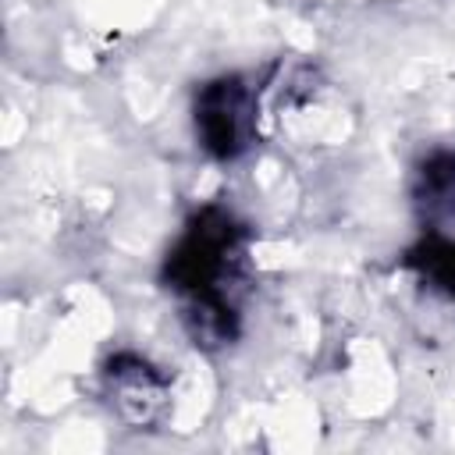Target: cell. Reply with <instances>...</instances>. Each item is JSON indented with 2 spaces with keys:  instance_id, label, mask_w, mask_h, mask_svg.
I'll list each match as a JSON object with an SVG mask.
<instances>
[{
  "instance_id": "6da1fadb",
  "label": "cell",
  "mask_w": 455,
  "mask_h": 455,
  "mask_svg": "<svg viewBox=\"0 0 455 455\" xmlns=\"http://www.w3.org/2000/svg\"><path fill=\"white\" fill-rule=\"evenodd\" d=\"M245 114H249V96H245V89L235 78L210 85L203 92L199 114H196L206 146L213 153H220V156L238 153L242 139H245Z\"/></svg>"
}]
</instances>
